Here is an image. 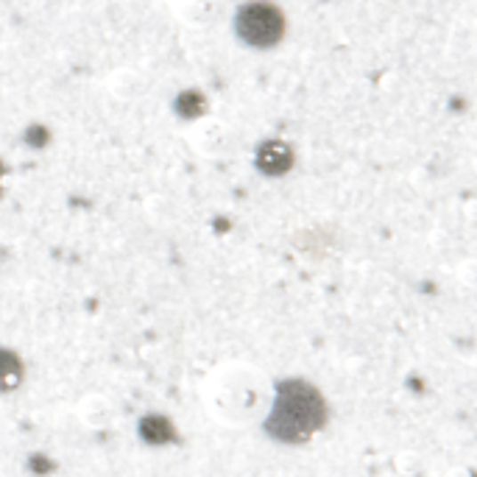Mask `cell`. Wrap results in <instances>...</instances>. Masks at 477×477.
<instances>
[{
	"label": "cell",
	"mask_w": 477,
	"mask_h": 477,
	"mask_svg": "<svg viewBox=\"0 0 477 477\" xmlns=\"http://www.w3.org/2000/svg\"><path fill=\"white\" fill-rule=\"evenodd\" d=\"M274 400V383L246 360L215 366L201 383V405L223 427H252L265 419Z\"/></svg>",
	"instance_id": "obj_1"
},
{
	"label": "cell",
	"mask_w": 477,
	"mask_h": 477,
	"mask_svg": "<svg viewBox=\"0 0 477 477\" xmlns=\"http://www.w3.org/2000/svg\"><path fill=\"white\" fill-rule=\"evenodd\" d=\"M263 422L271 439L285 444H302L324 427L327 405L313 385L287 380L282 385H274V400Z\"/></svg>",
	"instance_id": "obj_2"
},
{
	"label": "cell",
	"mask_w": 477,
	"mask_h": 477,
	"mask_svg": "<svg viewBox=\"0 0 477 477\" xmlns=\"http://www.w3.org/2000/svg\"><path fill=\"white\" fill-rule=\"evenodd\" d=\"M235 34L243 45L268 51L282 43L285 36V14L268 0H248L243 4L232 20Z\"/></svg>",
	"instance_id": "obj_3"
},
{
	"label": "cell",
	"mask_w": 477,
	"mask_h": 477,
	"mask_svg": "<svg viewBox=\"0 0 477 477\" xmlns=\"http://www.w3.org/2000/svg\"><path fill=\"white\" fill-rule=\"evenodd\" d=\"M188 142L196 154H201L206 159H223L235 151L238 137L226 120L213 117V115H201V117H193V123H190Z\"/></svg>",
	"instance_id": "obj_4"
},
{
	"label": "cell",
	"mask_w": 477,
	"mask_h": 477,
	"mask_svg": "<svg viewBox=\"0 0 477 477\" xmlns=\"http://www.w3.org/2000/svg\"><path fill=\"white\" fill-rule=\"evenodd\" d=\"M171 14L188 28H210L226 17L230 0H168Z\"/></svg>",
	"instance_id": "obj_5"
},
{
	"label": "cell",
	"mask_w": 477,
	"mask_h": 477,
	"mask_svg": "<svg viewBox=\"0 0 477 477\" xmlns=\"http://www.w3.org/2000/svg\"><path fill=\"white\" fill-rule=\"evenodd\" d=\"M76 416L78 422L85 424L87 430H95V433H103L109 430L117 419V405L112 397L101 391H93V393H85V397L78 400L76 405Z\"/></svg>",
	"instance_id": "obj_6"
},
{
	"label": "cell",
	"mask_w": 477,
	"mask_h": 477,
	"mask_svg": "<svg viewBox=\"0 0 477 477\" xmlns=\"http://www.w3.org/2000/svg\"><path fill=\"white\" fill-rule=\"evenodd\" d=\"M107 87L120 101H137L145 93V78L134 70H115L107 81Z\"/></svg>",
	"instance_id": "obj_7"
},
{
	"label": "cell",
	"mask_w": 477,
	"mask_h": 477,
	"mask_svg": "<svg viewBox=\"0 0 477 477\" xmlns=\"http://www.w3.org/2000/svg\"><path fill=\"white\" fill-rule=\"evenodd\" d=\"M257 162H260V168H265V171H285L287 165H290V149L285 142H279V140H271V142H265L263 149H260V154H257Z\"/></svg>",
	"instance_id": "obj_8"
},
{
	"label": "cell",
	"mask_w": 477,
	"mask_h": 477,
	"mask_svg": "<svg viewBox=\"0 0 477 477\" xmlns=\"http://www.w3.org/2000/svg\"><path fill=\"white\" fill-rule=\"evenodd\" d=\"M23 380V366L9 352H0V391H14Z\"/></svg>",
	"instance_id": "obj_9"
},
{
	"label": "cell",
	"mask_w": 477,
	"mask_h": 477,
	"mask_svg": "<svg viewBox=\"0 0 477 477\" xmlns=\"http://www.w3.org/2000/svg\"><path fill=\"white\" fill-rule=\"evenodd\" d=\"M0 182H4V165H0Z\"/></svg>",
	"instance_id": "obj_10"
}]
</instances>
